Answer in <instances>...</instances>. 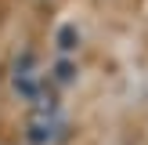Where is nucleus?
<instances>
[{"mask_svg": "<svg viewBox=\"0 0 148 145\" xmlns=\"http://www.w3.org/2000/svg\"><path fill=\"white\" fill-rule=\"evenodd\" d=\"M25 138H29V145H54V142L65 138V123L58 116H40V120L29 123Z\"/></svg>", "mask_w": 148, "mask_h": 145, "instance_id": "obj_1", "label": "nucleus"}, {"mask_svg": "<svg viewBox=\"0 0 148 145\" xmlns=\"http://www.w3.org/2000/svg\"><path fill=\"white\" fill-rule=\"evenodd\" d=\"M54 44H58L62 55H72V51L79 47V29H76V22H62V26L54 29Z\"/></svg>", "mask_w": 148, "mask_h": 145, "instance_id": "obj_2", "label": "nucleus"}, {"mask_svg": "<svg viewBox=\"0 0 148 145\" xmlns=\"http://www.w3.org/2000/svg\"><path fill=\"white\" fill-rule=\"evenodd\" d=\"M51 80H54L58 87H69L72 80H76V65L69 62V55H62V58L54 62V69H51Z\"/></svg>", "mask_w": 148, "mask_h": 145, "instance_id": "obj_3", "label": "nucleus"}]
</instances>
